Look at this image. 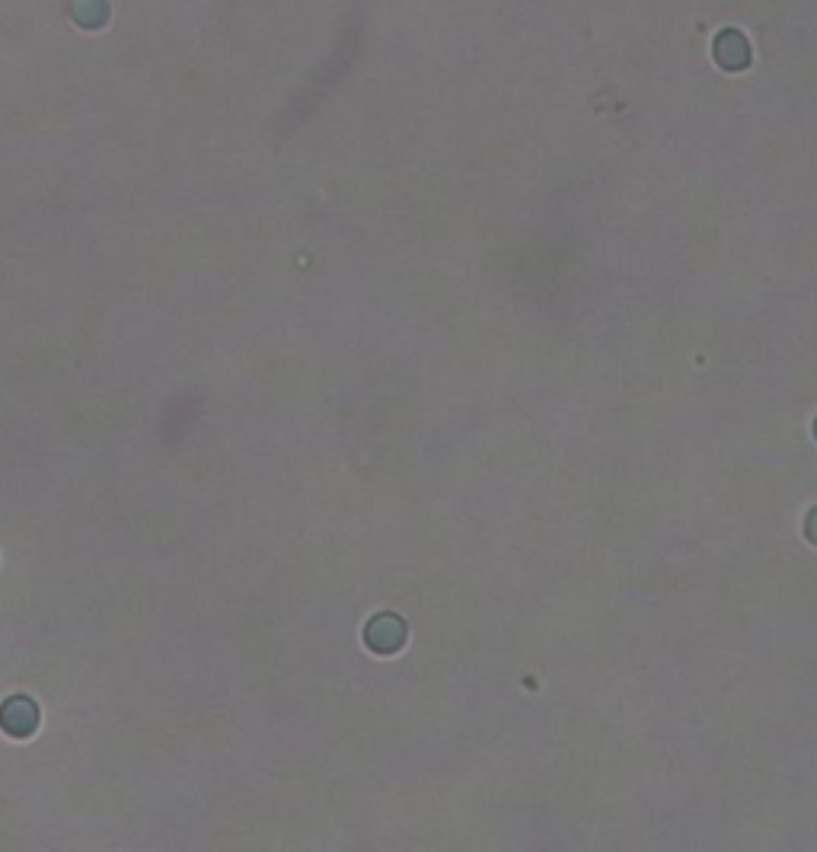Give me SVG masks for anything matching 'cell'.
<instances>
[{"label": "cell", "mask_w": 817, "mask_h": 852, "mask_svg": "<svg viewBox=\"0 0 817 852\" xmlns=\"http://www.w3.org/2000/svg\"><path fill=\"white\" fill-rule=\"evenodd\" d=\"M35 725H39V709H35L32 699L14 696L4 702V709H0V728L7 734H14V738H29V734L35 731Z\"/></svg>", "instance_id": "obj_1"}]
</instances>
